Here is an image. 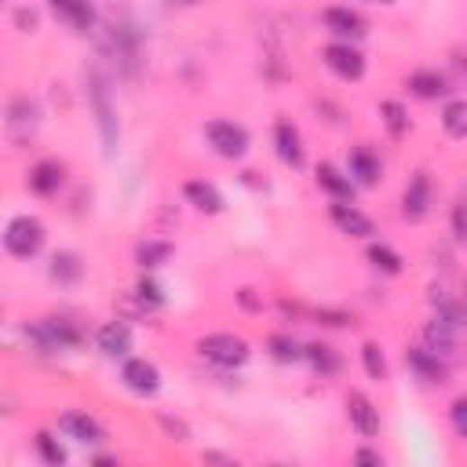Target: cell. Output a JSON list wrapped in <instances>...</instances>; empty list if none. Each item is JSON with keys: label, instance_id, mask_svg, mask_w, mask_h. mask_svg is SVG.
<instances>
[{"label": "cell", "instance_id": "obj_1", "mask_svg": "<svg viewBox=\"0 0 467 467\" xmlns=\"http://www.w3.org/2000/svg\"><path fill=\"white\" fill-rule=\"evenodd\" d=\"M85 85H88V103H92V113H95V124H99V139H103V154L106 157H113V150H117V110H113V103H110V88H106V81H103V74L99 70H88L85 74Z\"/></svg>", "mask_w": 467, "mask_h": 467}, {"label": "cell", "instance_id": "obj_2", "mask_svg": "<svg viewBox=\"0 0 467 467\" xmlns=\"http://www.w3.org/2000/svg\"><path fill=\"white\" fill-rule=\"evenodd\" d=\"M197 355L223 365V369H234V365L248 362V344L241 337H234V332H212V337L197 340Z\"/></svg>", "mask_w": 467, "mask_h": 467}, {"label": "cell", "instance_id": "obj_3", "mask_svg": "<svg viewBox=\"0 0 467 467\" xmlns=\"http://www.w3.org/2000/svg\"><path fill=\"white\" fill-rule=\"evenodd\" d=\"M205 139L227 161H238V157L248 154V128L238 124V121H209L205 124Z\"/></svg>", "mask_w": 467, "mask_h": 467}, {"label": "cell", "instance_id": "obj_4", "mask_svg": "<svg viewBox=\"0 0 467 467\" xmlns=\"http://www.w3.org/2000/svg\"><path fill=\"white\" fill-rule=\"evenodd\" d=\"M4 245L15 259H33L44 248V223L33 216H15L4 230Z\"/></svg>", "mask_w": 467, "mask_h": 467}, {"label": "cell", "instance_id": "obj_5", "mask_svg": "<svg viewBox=\"0 0 467 467\" xmlns=\"http://www.w3.org/2000/svg\"><path fill=\"white\" fill-rule=\"evenodd\" d=\"M321 58H325V66H328V70L337 74L340 81H362V74H365V55H362L355 44L337 40V44H328V48L321 51Z\"/></svg>", "mask_w": 467, "mask_h": 467}, {"label": "cell", "instance_id": "obj_6", "mask_svg": "<svg viewBox=\"0 0 467 467\" xmlns=\"http://www.w3.org/2000/svg\"><path fill=\"white\" fill-rule=\"evenodd\" d=\"M121 380H124V387H128L131 394H143V398L161 391V373H157V365L147 362V358H128L124 369H121Z\"/></svg>", "mask_w": 467, "mask_h": 467}, {"label": "cell", "instance_id": "obj_7", "mask_svg": "<svg viewBox=\"0 0 467 467\" xmlns=\"http://www.w3.org/2000/svg\"><path fill=\"white\" fill-rule=\"evenodd\" d=\"M40 124V106L30 99V95H15L12 106H8V131L15 143H26Z\"/></svg>", "mask_w": 467, "mask_h": 467}, {"label": "cell", "instance_id": "obj_8", "mask_svg": "<svg viewBox=\"0 0 467 467\" xmlns=\"http://www.w3.org/2000/svg\"><path fill=\"white\" fill-rule=\"evenodd\" d=\"M347 420L362 438H376L380 435V409L373 406V398L362 391L347 394Z\"/></svg>", "mask_w": 467, "mask_h": 467}, {"label": "cell", "instance_id": "obj_9", "mask_svg": "<svg viewBox=\"0 0 467 467\" xmlns=\"http://www.w3.org/2000/svg\"><path fill=\"white\" fill-rule=\"evenodd\" d=\"M427 212H431V179H427V172H413V179L402 193V216L409 223H420Z\"/></svg>", "mask_w": 467, "mask_h": 467}, {"label": "cell", "instance_id": "obj_10", "mask_svg": "<svg viewBox=\"0 0 467 467\" xmlns=\"http://www.w3.org/2000/svg\"><path fill=\"white\" fill-rule=\"evenodd\" d=\"M58 431L66 438H74V442H85V445H99L106 438L103 424L95 417H88V413H62L58 417Z\"/></svg>", "mask_w": 467, "mask_h": 467}, {"label": "cell", "instance_id": "obj_11", "mask_svg": "<svg viewBox=\"0 0 467 467\" xmlns=\"http://www.w3.org/2000/svg\"><path fill=\"white\" fill-rule=\"evenodd\" d=\"M328 216H332V223L340 227V234H347V238H373L376 234L373 220L362 209H355L351 202H337V205L328 209Z\"/></svg>", "mask_w": 467, "mask_h": 467}, {"label": "cell", "instance_id": "obj_12", "mask_svg": "<svg viewBox=\"0 0 467 467\" xmlns=\"http://www.w3.org/2000/svg\"><path fill=\"white\" fill-rule=\"evenodd\" d=\"M406 365L424 380V383H445V376H449V369H445V362L438 358V351H431V347H409L406 351Z\"/></svg>", "mask_w": 467, "mask_h": 467}, {"label": "cell", "instance_id": "obj_13", "mask_svg": "<svg viewBox=\"0 0 467 467\" xmlns=\"http://www.w3.org/2000/svg\"><path fill=\"white\" fill-rule=\"evenodd\" d=\"M460 325H463V321H453V318H445V314H435V318L424 325V344H427L431 351H438V355H449V351L456 347V340H460Z\"/></svg>", "mask_w": 467, "mask_h": 467}, {"label": "cell", "instance_id": "obj_14", "mask_svg": "<svg viewBox=\"0 0 467 467\" xmlns=\"http://www.w3.org/2000/svg\"><path fill=\"white\" fill-rule=\"evenodd\" d=\"M62 183H66V165L55 161V157H44V161H37V165L30 168V190L40 193V197L58 193Z\"/></svg>", "mask_w": 467, "mask_h": 467}, {"label": "cell", "instance_id": "obj_15", "mask_svg": "<svg viewBox=\"0 0 467 467\" xmlns=\"http://www.w3.org/2000/svg\"><path fill=\"white\" fill-rule=\"evenodd\" d=\"M347 175H351L358 186H376L380 175H383V165H380V157H376L369 147H355L351 157H347Z\"/></svg>", "mask_w": 467, "mask_h": 467}, {"label": "cell", "instance_id": "obj_16", "mask_svg": "<svg viewBox=\"0 0 467 467\" xmlns=\"http://www.w3.org/2000/svg\"><path fill=\"white\" fill-rule=\"evenodd\" d=\"M321 19H325V30H328V33H337V37H344V40L365 37V19H362L358 12H351V8H325Z\"/></svg>", "mask_w": 467, "mask_h": 467}, {"label": "cell", "instance_id": "obj_17", "mask_svg": "<svg viewBox=\"0 0 467 467\" xmlns=\"http://www.w3.org/2000/svg\"><path fill=\"white\" fill-rule=\"evenodd\" d=\"M51 12H55V19H62L66 26H74L81 33H88L95 26L92 0H51Z\"/></svg>", "mask_w": 467, "mask_h": 467}, {"label": "cell", "instance_id": "obj_18", "mask_svg": "<svg viewBox=\"0 0 467 467\" xmlns=\"http://www.w3.org/2000/svg\"><path fill=\"white\" fill-rule=\"evenodd\" d=\"M274 147H278V157L289 165V168H303V139L292 121H278L274 124Z\"/></svg>", "mask_w": 467, "mask_h": 467}, {"label": "cell", "instance_id": "obj_19", "mask_svg": "<svg viewBox=\"0 0 467 467\" xmlns=\"http://www.w3.org/2000/svg\"><path fill=\"white\" fill-rule=\"evenodd\" d=\"M95 344H99V351H103L106 358H124V355L131 351V328H128L124 321H106V325L99 328Z\"/></svg>", "mask_w": 467, "mask_h": 467}, {"label": "cell", "instance_id": "obj_20", "mask_svg": "<svg viewBox=\"0 0 467 467\" xmlns=\"http://www.w3.org/2000/svg\"><path fill=\"white\" fill-rule=\"evenodd\" d=\"M183 197L197 209V212H209V216H216V212H223V193L212 186V183H205V179H190L186 186H183Z\"/></svg>", "mask_w": 467, "mask_h": 467}, {"label": "cell", "instance_id": "obj_21", "mask_svg": "<svg viewBox=\"0 0 467 467\" xmlns=\"http://www.w3.org/2000/svg\"><path fill=\"white\" fill-rule=\"evenodd\" d=\"M318 186L332 193V202H355V179L344 175L337 165H318Z\"/></svg>", "mask_w": 467, "mask_h": 467}, {"label": "cell", "instance_id": "obj_22", "mask_svg": "<svg viewBox=\"0 0 467 467\" xmlns=\"http://www.w3.org/2000/svg\"><path fill=\"white\" fill-rule=\"evenodd\" d=\"M85 274V266H81V256L77 252H55L51 256V278L58 285H77Z\"/></svg>", "mask_w": 467, "mask_h": 467}, {"label": "cell", "instance_id": "obj_23", "mask_svg": "<svg viewBox=\"0 0 467 467\" xmlns=\"http://www.w3.org/2000/svg\"><path fill=\"white\" fill-rule=\"evenodd\" d=\"M409 92L420 95V99H442L449 92V81L442 74H435V70H417L409 77Z\"/></svg>", "mask_w": 467, "mask_h": 467}, {"label": "cell", "instance_id": "obj_24", "mask_svg": "<svg viewBox=\"0 0 467 467\" xmlns=\"http://www.w3.org/2000/svg\"><path fill=\"white\" fill-rule=\"evenodd\" d=\"M303 358L314 365V373H321V376H337L340 373V355L332 351L328 344H307L303 347Z\"/></svg>", "mask_w": 467, "mask_h": 467}, {"label": "cell", "instance_id": "obj_25", "mask_svg": "<svg viewBox=\"0 0 467 467\" xmlns=\"http://www.w3.org/2000/svg\"><path fill=\"white\" fill-rule=\"evenodd\" d=\"M380 117H383V124H387V131H391V139H406V131H409V110H406L402 103H394V99L380 103Z\"/></svg>", "mask_w": 467, "mask_h": 467}, {"label": "cell", "instance_id": "obj_26", "mask_svg": "<svg viewBox=\"0 0 467 467\" xmlns=\"http://www.w3.org/2000/svg\"><path fill=\"white\" fill-rule=\"evenodd\" d=\"M442 128L453 139H467V99H449L442 110Z\"/></svg>", "mask_w": 467, "mask_h": 467}, {"label": "cell", "instance_id": "obj_27", "mask_svg": "<svg viewBox=\"0 0 467 467\" xmlns=\"http://www.w3.org/2000/svg\"><path fill=\"white\" fill-rule=\"evenodd\" d=\"M365 256H369V263L376 266L380 274H391V278H394V274H402V256H398L391 245H383V241H373Z\"/></svg>", "mask_w": 467, "mask_h": 467}, {"label": "cell", "instance_id": "obj_28", "mask_svg": "<svg viewBox=\"0 0 467 467\" xmlns=\"http://www.w3.org/2000/svg\"><path fill=\"white\" fill-rule=\"evenodd\" d=\"M172 259V245L168 241H143L136 248V263L143 266V271H150V266H161Z\"/></svg>", "mask_w": 467, "mask_h": 467}, {"label": "cell", "instance_id": "obj_29", "mask_svg": "<svg viewBox=\"0 0 467 467\" xmlns=\"http://www.w3.org/2000/svg\"><path fill=\"white\" fill-rule=\"evenodd\" d=\"M33 445H37V453H40V460H44V463H51V467L66 463V449H62V442H58L51 431H37Z\"/></svg>", "mask_w": 467, "mask_h": 467}, {"label": "cell", "instance_id": "obj_30", "mask_svg": "<svg viewBox=\"0 0 467 467\" xmlns=\"http://www.w3.org/2000/svg\"><path fill=\"white\" fill-rule=\"evenodd\" d=\"M362 365L369 373V380H387V358H383V347L380 344H362Z\"/></svg>", "mask_w": 467, "mask_h": 467}, {"label": "cell", "instance_id": "obj_31", "mask_svg": "<svg viewBox=\"0 0 467 467\" xmlns=\"http://www.w3.org/2000/svg\"><path fill=\"white\" fill-rule=\"evenodd\" d=\"M266 347H271V355H274L278 362H300V358H303V347H300L292 337H285V332H278V337L266 340Z\"/></svg>", "mask_w": 467, "mask_h": 467}, {"label": "cell", "instance_id": "obj_32", "mask_svg": "<svg viewBox=\"0 0 467 467\" xmlns=\"http://www.w3.org/2000/svg\"><path fill=\"white\" fill-rule=\"evenodd\" d=\"M449 424L460 438H467V394L453 398V406H449Z\"/></svg>", "mask_w": 467, "mask_h": 467}, {"label": "cell", "instance_id": "obj_33", "mask_svg": "<svg viewBox=\"0 0 467 467\" xmlns=\"http://www.w3.org/2000/svg\"><path fill=\"white\" fill-rule=\"evenodd\" d=\"M136 296H139V303H147V307H161V303H165V292H161V285H157V282H150V278H139V285H136Z\"/></svg>", "mask_w": 467, "mask_h": 467}, {"label": "cell", "instance_id": "obj_34", "mask_svg": "<svg viewBox=\"0 0 467 467\" xmlns=\"http://www.w3.org/2000/svg\"><path fill=\"white\" fill-rule=\"evenodd\" d=\"M453 230H456V238H467V202L456 205V212H453Z\"/></svg>", "mask_w": 467, "mask_h": 467}, {"label": "cell", "instance_id": "obj_35", "mask_svg": "<svg viewBox=\"0 0 467 467\" xmlns=\"http://www.w3.org/2000/svg\"><path fill=\"white\" fill-rule=\"evenodd\" d=\"M318 321H321V325H347L351 318L340 314V310H318Z\"/></svg>", "mask_w": 467, "mask_h": 467}, {"label": "cell", "instance_id": "obj_36", "mask_svg": "<svg viewBox=\"0 0 467 467\" xmlns=\"http://www.w3.org/2000/svg\"><path fill=\"white\" fill-rule=\"evenodd\" d=\"M15 22H19V30H30V33L37 30V15H33V12H26V8H19V12H15Z\"/></svg>", "mask_w": 467, "mask_h": 467}, {"label": "cell", "instance_id": "obj_37", "mask_svg": "<svg viewBox=\"0 0 467 467\" xmlns=\"http://www.w3.org/2000/svg\"><path fill=\"white\" fill-rule=\"evenodd\" d=\"M355 463H383V456L373 453V449H358V453H355Z\"/></svg>", "mask_w": 467, "mask_h": 467}, {"label": "cell", "instance_id": "obj_38", "mask_svg": "<svg viewBox=\"0 0 467 467\" xmlns=\"http://www.w3.org/2000/svg\"><path fill=\"white\" fill-rule=\"evenodd\" d=\"M369 4H391V0H369Z\"/></svg>", "mask_w": 467, "mask_h": 467}, {"label": "cell", "instance_id": "obj_39", "mask_svg": "<svg viewBox=\"0 0 467 467\" xmlns=\"http://www.w3.org/2000/svg\"><path fill=\"white\" fill-rule=\"evenodd\" d=\"M179 4H197V0H179Z\"/></svg>", "mask_w": 467, "mask_h": 467}, {"label": "cell", "instance_id": "obj_40", "mask_svg": "<svg viewBox=\"0 0 467 467\" xmlns=\"http://www.w3.org/2000/svg\"><path fill=\"white\" fill-rule=\"evenodd\" d=\"M463 292H467V289H463ZM463 303H467V300H463Z\"/></svg>", "mask_w": 467, "mask_h": 467}]
</instances>
